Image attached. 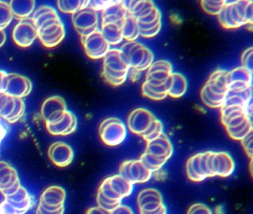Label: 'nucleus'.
Listing matches in <instances>:
<instances>
[{
    "label": "nucleus",
    "instance_id": "2",
    "mask_svg": "<svg viewBox=\"0 0 253 214\" xmlns=\"http://www.w3.org/2000/svg\"><path fill=\"white\" fill-rule=\"evenodd\" d=\"M121 52L126 58L130 68L137 71H147L154 62L152 51L137 41L126 42L121 48Z\"/></svg>",
    "mask_w": 253,
    "mask_h": 214
},
{
    "label": "nucleus",
    "instance_id": "44",
    "mask_svg": "<svg viewBox=\"0 0 253 214\" xmlns=\"http://www.w3.org/2000/svg\"><path fill=\"white\" fill-rule=\"evenodd\" d=\"M253 47L248 48L243 52L241 59V64H242L241 66L244 67L251 71H253Z\"/></svg>",
    "mask_w": 253,
    "mask_h": 214
},
{
    "label": "nucleus",
    "instance_id": "10",
    "mask_svg": "<svg viewBox=\"0 0 253 214\" xmlns=\"http://www.w3.org/2000/svg\"><path fill=\"white\" fill-rule=\"evenodd\" d=\"M81 38L84 51L91 59H103L111 49L100 29L96 30L88 35L83 36Z\"/></svg>",
    "mask_w": 253,
    "mask_h": 214
},
{
    "label": "nucleus",
    "instance_id": "12",
    "mask_svg": "<svg viewBox=\"0 0 253 214\" xmlns=\"http://www.w3.org/2000/svg\"><path fill=\"white\" fill-rule=\"evenodd\" d=\"M12 37L14 43L20 47H30L38 38V28L32 18L20 19L13 30Z\"/></svg>",
    "mask_w": 253,
    "mask_h": 214
},
{
    "label": "nucleus",
    "instance_id": "14",
    "mask_svg": "<svg viewBox=\"0 0 253 214\" xmlns=\"http://www.w3.org/2000/svg\"><path fill=\"white\" fill-rule=\"evenodd\" d=\"M172 72V65L169 61L166 59L155 61L146 71L145 82L157 87L165 86Z\"/></svg>",
    "mask_w": 253,
    "mask_h": 214
},
{
    "label": "nucleus",
    "instance_id": "3",
    "mask_svg": "<svg viewBox=\"0 0 253 214\" xmlns=\"http://www.w3.org/2000/svg\"><path fill=\"white\" fill-rule=\"evenodd\" d=\"M134 184L119 174L105 178L97 190V195L111 202H122L132 193Z\"/></svg>",
    "mask_w": 253,
    "mask_h": 214
},
{
    "label": "nucleus",
    "instance_id": "52",
    "mask_svg": "<svg viewBox=\"0 0 253 214\" xmlns=\"http://www.w3.org/2000/svg\"><path fill=\"white\" fill-rule=\"evenodd\" d=\"M140 76V71L134 69V68H130L128 73V77H129L132 81H136L138 80Z\"/></svg>",
    "mask_w": 253,
    "mask_h": 214
},
{
    "label": "nucleus",
    "instance_id": "18",
    "mask_svg": "<svg viewBox=\"0 0 253 214\" xmlns=\"http://www.w3.org/2000/svg\"><path fill=\"white\" fill-rule=\"evenodd\" d=\"M155 119V116L146 108H137L128 115L127 125L132 133L142 136Z\"/></svg>",
    "mask_w": 253,
    "mask_h": 214
},
{
    "label": "nucleus",
    "instance_id": "41",
    "mask_svg": "<svg viewBox=\"0 0 253 214\" xmlns=\"http://www.w3.org/2000/svg\"><path fill=\"white\" fill-rule=\"evenodd\" d=\"M162 133H164V125L161 120L156 118L141 137L146 142H149L158 138Z\"/></svg>",
    "mask_w": 253,
    "mask_h": 214
},
{
    "label": "nucleus",
    "instance_id": "24",
    "mask_svg": "<svg viewBox=\"0 0 253 214\" xmlns=\"http://www.w3.org/2000/svg\"><path fill=\"white\" fill-rule=\"evenodd\" d=\"M103 69L114 72H128L129 65L120 49H110L103 57Z\"/></svg>",
    "mask_w": 253,
    "mask_h": 214
},
{
    "label": "nucleus",
    "instance_id": "45",
    "mask_svg": "<svg viewBox=\"0 0 253 214\" xmlns=\"http://www.w3.org/2000/svg\"><path fill=\"white\" fill-rule=\"evenodd\" d=\"M187 214H213V213L205 204L195 203L189 207Z\"/></svg>",
    "mask_w": 253,
    "mask_h": 214
},
{
    "label": "nucleus",
    "instance_id": "29",
    "mask_svg": "<svg viewBox=\"0 0 253 214\" xmlns=\"http://www.w3.org/2000/svg\"><path fill=\"white\" fill-rule=\"evenodd\" d=\"M14 17L23 19L33 14L36 2L34 0H12L8 3Z\"/></svg>",
    "mask_w": 253,
    "mask_h": 214
},
{
    "label": "nucleus",
    "instance_id": "11",
    "mask_svg": "<svg viewBox=\"0 0 253 214\" xmlns=\"http://www.w3.org/2000/svg\"><path fill=\"white\" fill-rule=\"evenodd\" d=\"M72 23L77 32L81 35H88L99 29L98 13L86 7L72 15Z\"/></svg>",
    "mask_w": 253,
    "mask_h": 214
},
{
    "label": "nucleus",
    "instance_id": "55",
    "mask_svg": "<svg viewBox=\"0 0 253 214\" xmlns=\"http://www.w3.org/2000/svg\"><path fill=\"white\" fill-rule=\"evenodd\" d=\"M7 134V130L1 123H0V144L2 143V140L5 138Z\"/></svg>",
    "mask_w": 253,
    "mask_h": 214
},
{
    "label": "nucleus",
    "instance_id": "1",
    "mask_svg": "<svg viewBox=\"0 0 253 214\" xmlns=\"http://www.w3.org/2000/svg\"><path fill=\"white\" fill-rule=\"evenodd\" d=\"M220 25L226 29H235L253 22V1L237 0L226 1L217 15Z\"/></svg>",
    "mask_w": 253,
    "mask_h": 214
},
{
    "label": "nucleus",
    "instance_id": "22",
    "mask_svg": "<svg viewBox=\"0 0 253 214\" xmlns=\"http://www.w3.org/2000/svg\"><path fill=\"white\" fill-rule=\"evenodd\" d=\"M48 155L51 161L58 167H66L72 163L74 159V151L72 147L61 141L51 144Z\"/></svg>",
    "mask_w": 253,
    "mask_h": 214
},
{
    "label": "nucleus",
    "instance_id": "37",
    "mask_svg": "<svg viewBox=\"0 0 253 214\" xmlns=\"http://www.w3.org/2000/svg\"><path fill=\"white\" fill-rule=\"evenodd\" d=\"M140 160H141L143 165L149 170H150L152 173L158 172L164 166V164L167 163V162L156 159V158L153 157V156H150V155L147 154L146 153H143L141 155Z\"/></svg>",
    "mask_w": 253,
    "mask_h": 214
},
{
    "label": "nucleus",
    "instance_id": "49",
    "mask_svg": "<svg viewBox=\"0 0 253 214\" xmlns=\"http://www.w3.org/2000/svg\"><path fill=\"white\" fill-rule=\"evenodd\" d=\"M64 211L65 208H61V209L58 210V211H48L38 205V208L36 210V214H64Z\"/></svg>",
    "mask_w": 253,
    "mask_h": 214
},
{
    "label": "nucleus",
    "instance_id": "50",
    "mask_svg": "<svg viewBox=\"0 0 253 214\" xmlns=\"http://www.w3.org/2000/svg\"><path fill=\"white\" fill-rule=\"evenodd\" d=\"M7 76H8V73L4 71H0V93L5 92Z\"/></svg>",
    "mask_w": 253,
    "mask_h": 214
},
{
    "label": "nucleus",
    "instance_id": "16",
    "mask_svg": "<svg viewBox=\"0 0 253 214\" xmlns=\"http://www.w3.org/2000/svg\"><path fill=\"white\" fill-rule=\"evenodd\" d=\"M67 110L66 101L58 95L49 97L42 103L41 107V116L45 124L55 123L61 118Z\"/></svg>",
    "mask_w": 253,
    "mask_h": 214
},
{
    "label": "nucleus",
    "instance_id": "46",
    "mask_svg": "<svg viewBox=\"0 0 253 214\" xmlns=\"http://www.w3.org/2000/svg\"><path fill=\"white\" fill-rule=\"evenodd\" d=\"M241 142L246 154L252 160L253 156V131L250 132V134H248L245 138H243Z\"/></svg>",
    "mask_w": 253,
    "mask_h": 214
},
{
    "label": "nucleus",
    "instance_id": "23",
    "mask_svg": "<svg viewBox=\"0 0 253 214\" xmlns=\"http://www.w3.org/2000/svg\"><path fill=\"white\" fill-rule=\"evenodd\" d=\"M78 119L72 111L66 110L60 120L51 124H46L47 130L54 136H66L76 130Z\"/></svg>",
    "mask_w": 253,
    "mask_h": 214
},
{
    "label": "nucleus",
    "instance_id": "19",
    "mask_svg": "<svg viewBox=\"0 0 253 214\" xmlns=\"http://www.w3.org/2000/svg\"><path fill=\"white\" fill-rule=\"evenodd\" d=\"M228 92H240L253 87V71L243 66L228 71L226 75Z\"/></svg>",
    "mask_w": 253,
    "mask_h": 214
},
{
    "label": "nucleus",
    "instance_id": "31",
    "mask_svg": "<svg viewBox=\"0 0 253 214\" xmlns=\"http://www.w3.org/2000/svg\"><path fill=\"white\" fill-rule=\"evenodd\" d=\"M121 31L124 40L127 42L136 41L140 37V30L137 19L131 15H127L121 25Z\"/></svg>",
    "mask_w": 253,
    "mask_h": 214
},
{
    "label": "nucleus",
    "instance_id": "9",
    "mask_svg": "<svg viewBox=\"0 0 253 214\" xmlns=\"http://www.w3.org/2000/svg\"><path fill=\"white\" fill-rule=\"evenodd\" d=\"M118 174L132 184H144L152 176V172L143 165L140 159L123 162Z\"/></svg>",
    "mask_w": 253,
    "mask_h": 214
},
{
    "label": "nucleus",
    "instance_id": "30",
    "mask_svg": "<svg viewBox=\"0 0 253 214\" xmlns=\"http://www.w3.org/2000/svg\"><path fill=\"white\" fill-rule=\"evenodd\" d=\"M109 46H116L124 41L121 26L116 24H101L100 29Z\"/></svg>",
    "mask_w": 253,
    "mask_h": 214
},
{
    "label": "nucleus",
    "instance_id": "35",
    "mask_svg": "<svg viewBox=\"0 0 253 214\" xmlns=\"http://www.w3.org/2000/svg\"><path fill=\"white\" fill-rule=\"evenodd\" d=\"M88 1L85 0H59L57 4L60 11L73 15L79 10L88 7Z\"/></svg>",
    "mask_w": 253,
    "mask_h": 214
},
{
    "label": "nucleus",
    "instance_id": "26",
    "mask_svg": "<svg viewBox=\"0 0 253 214\" xmlns=\"http://www.w3.org/2000/svg\"><path fill=\"white\" fill-rule=\"evenodd\" d=\"M253 101V87L240 92H228L225 98L223 107L235 106V107L252 108Z\"/></svg>",
    "mask_w": 253,
    "mask_h": 214
},
{
    "label": "nucleus",
    "instance_id": "48",
    "mask_svg": "<svg viewBox=\"0 0 253 214\" xmlns=\"http://www.w3.org/2000/svg\"><path fill=\"white\" fill-rule=\"evenodd\" d=\"M110 214H134L132 209L127 205H120L115 210L110 212Z\"/></svg>",
    "mask_w": 253,
    "mask_h": 214
},
{
    "label": "nucleus",
    "instance_id": "27",
    "mask_svg": "<svg viewBox=\"0 0 253 214\" xmlns=\"http://www.w3.org/2000/svg\"><path fill=\"white\" fill-rule=\"evenodd\" d=\"M228 71L218 69L213 71L205 83L206 86L214 93L226 96L228 92L226 75Z\"/></svg>",
    "mask_w": 253,
    "mask_h": 214
},
{
    "label": "nucleus",
    "instance_id": "25",
    "mask_svg": "<svg viewBox=\"0 0 253 214\" xmlns=\"http://www.w3.org/2000/svg\"><path fill=\"white\" fill-rule=\"evenodd\" d=\"M101 13L102 24H116L121 26L128 15L124 1H114Z\"/></svg>",
    "mask_w": 253,
    "mask_h": 214
},
{
    "label": "nucleus",
    "instance_id": "13",
    "mask_svg": "<svg viewBox=\"0 0 253 214\" xmlns=\"http://www.w3.org/2000/svg\"><path fill=\"white\" fill-rule=\"evenodd\" d=\"M208 151L197 153L191 156L186 164L188 178L194 182H201L206 178H210L207 167Z\"/></svg>",
    "mask_w": 253,
    "mask_h": 214
},
{
    "label": "nucleus",
    "instance_id": "36",
    "mask_svg": "<svg viewBox=\"0 0 253 214\" xmlns=\"http://www.w3.org/2000/svg\"><path fill=\"white\" fill-rule=\"evenodd\" d=\"M253 131V121H252V119H249L238 127L235 128V129H228L226 132L232 139L241 141L243 138H245L248 134Z\"/></svg>",
    "mask_w": 253,
    "mask_h": 214
},
{
    "label": "nucleus",
    "instance_id": "39",
    "mask_svg": "<svg viewBox=\"0 0 253 214\" xmlns=\"http://www.w3.org/2000/svg\"><path fill=\"white\" fill-rule=\"evenodd\" d=\"M14 16L9 4L6 1H0V29L4 30L11 24Z\"/></svg>",
    "mask_w": 253,
    "mask_h": 214
},
{
    "label": "nucleus",
    "instance_id": "20",
    "mask_svg": "<svg viewBox=\"0 0 253 214\" xmlns=\"http://www.w3.org/2000/svg\"><path fill=\"white\" fill-rule=\"evenodd\" d=\"M32 90V83L28 77L16 73L7 76L6 86L4 93L15 98L27 97Z\"/></svg>",
    "mask_w": 253,
    "mask_h": 214
},
{
    "label": "nucleus",
    "instance_id": "51",
    "mask_svg": "<svg viewBox=\"0 0 253 214\" xmlns=\"http://www.w3.org/2000/svg\"><path fill=\"white\" fill-rule=\"evenodd\" d=\"M85 214H110V212H108V211L102 209L100 207L95 206L88 208L85 212Z\"/></svg>",
    "mask_w": 253,
    "mask_h": 214
},
{
    "label": "nucleus",
    "instance_id": "42",
    "mask_svg": "<svg viewBox=\"0 0 253 214\" xmlns=\"http://www.w3.org/2000/svg\"><path fill=\"white\" fill-rule=\"evenodd\" d=\"M140 36L145 38H152L158 35L162 27V22H155L149 25H139Z\"/></svg>",
    "mask_w": 253,
    "mask_h": 214
},
{
    "label": "nucleus",
    "instance_id": "33",
    "mask_svg": "<svg viewBox=\"0 0 253 214\" xmlns=\"http://www.w3.org/2000/svg\"><path fill=\"white\" fill-rule=\"evenodd\" d=\"M224 95H219L211 92L206 85L201 90V98L206 106L210 108H221L224 103Z\"/></svg>",
    "mask_w": 253,
    "mask_h": 214
},
{
    "label": "nucleus",
    "instance_id": "8",
    "mask_svg": "<svg viewBox=\"0 0 253 214\" xmlns=\"http://www.w3.org/2000/svg\"><path fill=\"white\" fill-rule=\"evenodd\" d=\"M32 207V199L26 188H20L0 202V214H26Z\"/></svg>",
    "mask_w": 253,
    "mask_h": 214
},
{
    "label": "nucleus",
    "instance_id": "47",
    "mask_svg": "<svg viewBox=\"0 0 253 214\" xmlns=\"http://www.w3.org/2000/svg\"><path fill=\"white\" fill-rule=\"evenodd\" d=\"M114 1H89L88 7L95 10L96 12L103 11L107 8L109 5L113 3Z\"/></svg>",
    "mask_w": 253,
    "mask_h": 214
},
{
    "label": "nucleus",
    "instance_id": "4",
    "mask_svg": "<svg viewBox=\"0 0 253 214\" xmlns=\"http://www.w3.org/2000/svg\"><path fill=\"white\" fill-rule=\"evenodd\" d=\"M38 38L42 46L51 49L64 40L66 30L60 16L48 19L38 27Z\"/></svg>",
    "mask_w": 253,
    "mask_h": 214
},
{
    "label": "nucleus",
    "instance_id": "53",
    "mask_svg": "<svg viewBox=\"0 0 253 214\" xmlns=\"http://www.w3.org/2000/svg\"><path fill=\"white\" fill-rule=\"evenodd\" d=\"M8 96L9 95L4 93V92L0 93V111H2V108H3L4 106H5V103L8 100Z\"/></svg>",
    "mask_w": 253,
    "mask_h": 214
},
{
    "label": "nucleus",
    "instance_id": "21",
    "mask_svg": "<svg viewBox=\"0 0 253 214\" xmlns=\"http://www.w3.org/2000/svg\"><path fill=\"white\" fill-rule=\"evenodd\" d=\"M144 153L167 162L173 154V146L169 137L162 133L159 137L146 142Z\"/></svg>",
    "mask_w": 253,
    "mask_h": 214
},
{
    "label": "nucleus",
    "instance_id": "5",
    "mask_svg": "<svg viewBox=\"0 0 253 214\" xmlns=\"http://www.w3.org/2000/svg\"><path fill=\"white\" fill-rule=\"evenodd\" d=\"M99 135L106 145L116 147L122 144L126 138L127 129L121 119L109 117L100 123Z\"/></svg>",
    "mask_w": 253,
    "mask_h": 214
},
{
    "label": "nucleus",
    "instance_id": "15",
    "mask_svg": "<svg viewBox=\"0 0 253 214\" xmlns=\"http://www.w3.org/2000/svg\"><path fill=\"white\" fill-rule=\"evenodd\" d=\"M21 187L17 171L9 163L0 161V193L4 197L12 195Z\"/></svg>",
    "mask_w": 253,
    "mask_h": 214
},
{
    "label": "nucleus",
    "instance_id": "6",
    "mask_svg": "<svg viewBox=\"0 0 253 214\" xmlns=\"http://www.w3.org/2000/svg\"><path fill=\"white\" fill-rule=\"evenodd\" d=\"M207 167L210 178H227L235 171V163L232 156L226 152L208 151Z\"/></svg>",
    "mask_w": 253,
    "mask_h": 214
},
{
    "label": "nucleus",
    "instance_id": "17",
    "mask_svg": "<svg viewBox=\"0 0 253 214\" xmlns=\"http://www.w3.org/2000/svg\"><path fill=\"white\" fill-rule=\"evenodd\" d=\"M66 190L57 185L50 186L44 190L38 205L48 211H56L64 208Z\"/></svg>",
    "mask_w": 253,
    "mask_h": 214
},
{
    "label": "nucleus",
    "instance_id": "34",
    "mask_svg": "<svg viewBox=\"0 0 253 214\" xmlns=\"http://www.w3.org/2000/svg\"><path fill=\"white\" fill-rule=\"evenodd\" d=\"M142 94L143 96L153 100V101H162L168 96V82L167 85L162 86H152L146 83V82L142 84Z\"/></svg>",
    "mask_w": 253,
    "mask_h": 214
},
{
    "label": "nucleus",
    "instance_id": "7",
    "mask_svg": "<svg viewBox=\"0 0 253 214\" xmlns=\"http://www.w3.org/2000/svg\"><path fill=\"white\" fill-rule=\"evenodd\" d=\"M137 206L140 214H167L162 195L155 188H146L138 193Z\"/></svg>",
    "mask_w": 253,
    "mask_h": 214
},
{
    "label": "nucleus",
    "instance_id": "54",
    "mask_svg": "<svg viewBox=\"0 0 253 214\" xmlns=\"http://www.w3.org/2000/svg\"><path fill=\"white\" fill-rule=\"evenodd\" d=\"M5 41H6V34L5 31L0 29V48L5 44Z\"/></svg>",
    "mask_w": 253,
    "mask_h": 214
},
{
    "label": "nucleus",
    "instance_id": "32",
    "mask_svg": "<svg viewBox=\"0 0 253 214\" xmlns=\"http://www.w3.org/2000/svg\"><path fill=\"white\" fill-rule=\"evenodd\" d=\"M57 16H59L58 13L54 7L49 5H41L35 9L31 18L38 28L39 25L46 22L48 19L57 17Z\"/></svg>",
    "mask_w": 253,
    "mask_h": 214
},
{
    "label": "nucleus",
    "instance_id": "40",
    "mask_svg": "<svg viewBox=\"0 0 253 214\" xmlns=\"http://www.w3.org/2000/svg\"><path fill=\"white\" fill-rule=\"evenodd\" d=\"M225 0H203L201 1V7L204 9V11L207 12L209 14L217 16L223 9V6L226 4Z\"/></svg>",
    "mask_w": 253,
    "mask_h": 214
},
{
    "label": "nucleus",
    "instance_id": "28",
    "mask_svg": "<svg viewBox=\"0 0 253 214\" xmlns=\"http://www.w3.org/2000/svg\"><path fill=\"white\" fill-rule=\"evenodd\" d=\"M188 83L186 77L178 72H172L168 80L169 96L174 98H181L187 90Z\"/></svg>",
    "mask_w": 253,
    "mask_h": 214
},
{
    "label": "nucleus",
    "instance_id": "38",
    "mask_svg": "<svg viewBox=\"0 0 253 214\" xmlns=\"http://www.w3.org/2000/svg\"><path fill=\"white\" fill-rule=\"evenodd\" d=\"M128 72H114V71H108V70L103 69V77L105 80L109 84L112 86H121L123 83H125L126 80L128 78Z\"/></svg>",
    "mask_w": 253,
    "mask_h": 214
},
{
    "label": "nucleus",
    "instance_id": "43",
    "mask_svg": "<svg viewBox=\"0 0 253 214\" xmlns=\"http://www.w3.org/2000/svg\"><path fill=\"white\" fill-rule=\"evenodd\" d=\"M25 111H26V105L23 100L21 98H16L15 108L6 121L10 123H14L19 121L24 115Z\"/></svg>",
    "mask_w": 253,
    "mask_h": 214
}]
</instances>
